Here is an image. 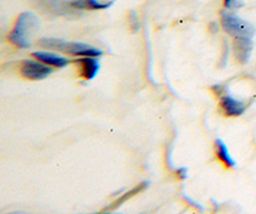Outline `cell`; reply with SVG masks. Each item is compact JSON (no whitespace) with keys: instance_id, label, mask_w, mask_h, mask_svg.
<instances>
[{"instance_id":"cell-4","label":"cell","mask_w":256,"mask_h":214,"mask_svg":"<svg viewBox=\"0 0 256 214\" xmlns=\"http://www.w3.org/2000/svg\"><path fill=\"white\" fill-rule=\"evenodd\" d=\"M20 74L24 78L32 80V81H38L44 80L52 74V66H48L41 60H34V59H26L22 62L20 67Z\"/></svg>"},{"instance_id":"cell-11","label":"cell","mask_w":256,"mask_h":214,"mask_svg":"<svg viewBox=\"0 0 256 214\" xmlns=\"http://www.w3.org/2000/svg\"><path fill=\"white\" fill-rule=\"evenodd\" d=\"M216 156L218 158L223 162L224 164L230 168L236 167V162L233 160L232 156L230 154V150H228L227 145L220 138H216Z\"/></svg>"},{"instance_id":"cell-5","label":"cell","mask_w":256,"mask_h":214,"mask_svg":"<svg viewBox=\"0 0 256 214\" xmlns=\"http://www.w3.org/2000/svg\"><path fill=\"white\" fill-rule=\"evenodd\" d=\"M38 9L52 14H70V9H74L68 0H34Z\"/></svg>"},{"instance_id":"cell-6","label":"cell","mask_w":256,"mask_h":214,"mask_svg":"<svg viewBox=\"0 0 256 214\" xmlns=\"http://www.w3.org/2000/svg\"><path fill=\"white\" fill-rule=\"evenodd\" d=\"M78 66L80 74L86 80H94L100 70L99 59L95 56H78L74 60Z\"/></svg>"},{"instance_id":"cell-2","label":"cell","mask_w":256,"mask_h":214,"mask_svg":"<svg viewBox=\"0 0 256 214\" xmlns=\"http://www.w3.org/2000/svg\"><path fill=\"white\" fill-rule=\"evenodd\" d=\"M40 44L44 48L59 50V52L70 54V56H95V58L102 56V49H98V48L92 46V45L84 44V42H66V40H60V38H42L40 42Z\"/></svg>"},{"instance_id":"cell-13","label":"cell","mask_w":256,"mask_h":214,"mask_svg":"<svg viewBox=\"0 0 256 214\" xmlns=\"http://www.w3.org/2000/svg\"><path fill=\"white\" fill-rule=\"evenodd\" d=\"M130 22H131V27L134 32H137V30L140 28V22H138V18H137V14L134 12H131L130 14Z\"/></svg>"},{"instance_id":"cell-1","label":"cell","mask_w":256,"mask_h":214,"mask_svg":"<svg viewBox=\"0 0 256 214\" xmlns=\"http://www.w3.org/2000/svg\"><path fill=\"white\" fill-rule=\"evenodd\" d=\"M40 28V20L31 12H24L18 17L14 28L9 34V42L17 48L27 49L31 46L32 38Z\"/></svg>"},{"instance_id":"cell-3","label":"cell","mask_w":256,"mask_h":214,"mask_svg":"<svg viewBox=\"0 0 256 214\" xmlns=\"http://www.w3.org/2000/svg\"><path fill=\"white\" fill-rule=\"evenodd\" d=\"M222 27L228 35L232 38H252L255 35L256 30L250 22L244 21L238 16H234L232 13L222 12Z\"/></svg>"},{"instance_id":"cell-8","label":"cell","mask_w":256,"mask_h":214,"mask_svg":"<svg viewBox=\"0 0 256 214\" xmlns=\"http://www.w3.org/2000/svg\"><path fill=\"white\" fill-rule=\"evenodd\" d=\"M234 56L240 63H248L254 49L252 38H234Z\"/></svg>"},{"instance_id":"cell-10","label":"cell","mask_w":256,"mask_h":214,"mask_svg":"<svg viewBox=\"0 0 256 214\" xmlns=\"http://www.w3.org/2000/svg\"><path fill=\"white\" fill-rule=\"evenodd\" d=\"M114 4V2H106L102 3L99 0H72L70 6L74 9H94V10H100V9H108Z\"/></svg>"},{"instance_id":"cell-14","label":"cell","mask_w":256,"mask_h":214,"mask_svg":"<svg viewBox=\"0 0 256 214\" xmlns=\"http://www.w3.org/2000/svg\"><path fill=\"white\" fill-rule=\"evenodd\" d=\"M177 173H178V176H180V178H182V180L187 178V170H186V168H180V170H177Z\"/></svg>"},{"instance_id":"cell-7","label":"cell","mask_w":256,"mask_h":214,"mask_svg":"<svg viewBox=\"0 0 256 214\" xmlns=\"http://www.w3.org/2000/svg\"><path fill=\"white\" fill-rule=\"evenodd\" d=\"M220 108L227 117H240L246 110V103L242 100L234 99L230 95H222Z\"/></svg>"},{"instance_id":"cell-9","label":"cell","mask_w":256,"mask_h":214,"mask_svg":"<svg viewBox=\"0 0 256 214\" xmlns=\"http://www.w3.org/2000/svg\"><path fill=\"white\" fill-rule=\"evenodd\" d=\"M32 56L35 59H38V60H41V62L45 63V64L56 68L67 67L70 63V58L59 56V54L56 53H52V52H35V53H32Z\"/></svg>"},{"instance_id":"cell-12","label":"cell","mask_w":256,"mask_h":214,"mask_svg":"<svg viewBox=\"0 0 256 214\" xmlns=\"http://www.w3.org/2000/svg\"><path fill=\"white\" fill-rule=\"evenodd\" d=\"M224 6L228 9H236L242 6V0H224Z\"/></svg>"}]
</instances>
